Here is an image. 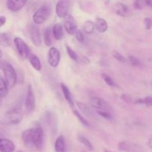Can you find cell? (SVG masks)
I'll return each mask as SVG.
<instances>
[{
    "label": "cell",
    "instance_id": "cell-13",
    "mask_svg": "<svg viewBox=\"0 0 152 152\" xmlns=\"http://www.w3.org/2000/svg\"><path fill=\"white\" fill-rule=\"evenodd\" d=\"M15 144L10 140L0 138V152H13L15 151Z\"/></svg>",
    "mask_w": 152,
    "mask_h": 152
},
{
    "label": "cell",
    "instance_id": "cell-30",
    "mask_svg": "<svg viewBox=\"0 0 152 152\" xmlns=\"http://www.w3.org/2000/svg\"><path fill=\"white\" fill-rule=\"evenodd\" d=\"M129 61L132 66L139 67L142 65L140 60L138 58L135 57V56H132V55L129 56Z\"/></svg>",
    "mask_w": 152,
    "mask_h": 152
},
{
    "label": "cell",
    "instance_id": "cell-38",
    "mask_svg": "<svg viewBox=\"0 0 152 152\" xmlns=\"http://www.w3.org/2000/svg\"><path fill=\"white\" fill-rule=\"evenodd\" d=\"M121 98L123 99V100L126 101V102H131V99H130L131 98H130V96H129V95L123 94V95H122V96H121Z\"/></svg>",
    "mask_w": 152,
    "mask_h": 152
},
{
    "label": "cell",
    "instance_id": "cell-24",
    "mask_svg": "<svg viewBox=\"0 0 152 152\" xmlns=\"http://www.w3.org/2000/svg\"><path fill=\"white\" fill-rule=\"evenodd\" d=\"M83 31L88 34H93L95 28V23L93 22L91 20H88L86 21L83 24Z\"/></svg>",
    "mask_w": 152,
    "mask_h": 152
},
{
    "label": "cell",
    "instance_id": "cell-37",
    "mask_svg": "<svg viewBox=\"0 0 152 152\" xmlns=\"http://www.w3.org/2000/svg\"><path fill=\"white\" fill-rule=\"evenodd\" d=\"M6 21H7V19H6V17L4 16H0V28H1V26H3V25L5 24Z\"/></svg>",
    "mask_w": 152,
    "mask_h": 152
},
{
    "label": "cell",
    "instance_id": "cell-10",
    "mask_svg": "<svg viewBox=\"0 0 152 152\" xmlns=\"http://www.w3.org/2000/svg\"><path fill=\"white\" fill-rule=\"evenodd\" d=\"M25 106L27 111H29V112L32 111L35 108V96H34L31 85H28V86L26 97H25Z\"/></svg>",
    "mask_w": 152,
    "mask_h": 152
},
{
    "label": "cell",
    "instance_id": "cell-45",
    "mask_svg": "<svg viewBox=\"0 0 152 152\" xmlns=\"http://www.w3.org/2000/svg\"><path fill=\"white\" fill-rule=\"evenodd\" d=\"M19 152H22V151H19Z\"/></svg>",
    "mask_w": 152,
    "mask_h": 152
},
{
    "label": "cell",
    "instance_id": "cell-23",
    "mask_svg": "<svg viewBox=\"0 0 152 152\" xmlns=\"http://www.w3.org/2000/svg\"><path fill=\"white\" fill-rule=\"evenodd\" d=\"M8 86L6 83L5 80L0 77V96L4 98L8 93Z\"/></svg>",
    "mask_w": 152,
    "mask_h": 152
},
{
    "label": "cell",
    "instance_id": "cell-9",
    "mask_svg": "<svg viewBox=\"0 0 152 152\" xmlns=\"http://www.w3.org/2000/svg\"><path fill=\"white\" fill-rule=\"evenodd\" d=\"M64 27L68 34H75L76 31H77V25L76 20L71 15L68 14L64 18Z\"/></svg>",
    "mask_w": 152,
    "mask_h": 152
},
{
    "label": "cell",
    "instance_id": "cell-2",
    "mask_svg": "<svg viewBox=\"0 0 152 152\" xmlns=\"http://www.w3.org/2000/svg\"><path fill=\"white\" fill-rule=\"evenodd\" d=\"M23 115L19 110L12 108L4 114L2 122L7 125H16L22 122Z\"/></svg>",
    "mask_w": 152,
    "mask_h": 152
},
{
    "label": "cell",
    "instance_id": "cell-28",
    "mask_svg": "<svg viewBox=\"0 0 152 152\" xmlns=\"http://www.w3.org/2000/svg\"><path fill=\"white\" fill-rule=\"evenodd\" d=\"M73 112H74V115L76 116V117L78 119L79 121H80L82 124L84 125L85 126H87V127H88V126H90L88 123V122L87 121V120H86V118H84V117L82 116V114H80L78 111H77V110H74V111H73Z\"/></svg>",
    "mask_w": 152,
    "mask_h": 152
},
{
    "label": "cell",
    "instance_id": "cell-44",
    "mask_svg": "<svg viewBox=\"0 0 152 152\" xmlns=\"http://www.w3.org/2000/svg\"><path fill=\"white\" fill-rule=\"evenodd\" d=\"M151 86H152V83H151Z\"/></svg>",
    "mask_w": 152,
    "mask_h": 152
},
{
    "label": "cell",
    "instance_id": "cell-17",
    "mask_svg": "<svg viewBox=\"0 0 152 152\" xmlns=\"http://www.w3.org/2000/svg\"><path fill=\"white\" fill-rule=\"evenodd\" d=\"M60 86L61 88H62V94H63L64 97L65 98L66 101L68 102V104H69L71 107H74V101H73L72 96H71V94L69 88L67 87L66 85H65L62 83L60 84Z\"/></svg>",
    "mask_w": 152,
    "mask_h": 152
},
{
    "label": "cell",
    "instance_id": "cell-19",
    "mask_svg": "<svg viewBox=\"0 0 152 152\" xmlns=\"http://www.w3.org/2000/svg\"><path fill=\"white\" fill-rule=\"evenodd\" d=\"M29 61L31 65H32L33 68L37 71H40L42 70V64L39 60V58L35 54H30Z\"/></svg>",
    "mask_w": 152,
    "mask_h": 152
},
{
    "label": "cell",
    "instance_id": "cell-25",
    "mask_svg": "<svg viewBox=\"0 0 152 152\" xmlns=\"http://www.w3.org/2000/svg\"><path fill=\"white\" fill-rule=\"evenodd\" d=\"M10 45V36L5 33L0 32V45L7 47Z\"/></svg>",
    "mask_w": 152,
    "mask_h": 152
},
{
    "label": "cell",
    "instance_id": "cell-12",
    "mask_svg": "<svg viewBox=\"0 0 152 152\" xmlns=\"http://www.w3.org/2000/svg\"><path fill=\"white\" fill-rule=\"evenodd\" d=\"M27 1L28 0H7L6 5L10 11L17 12L25 5Z\"/></svg>",
    "mask_w": 152,
    "mask_h": 152
},
{
    "label": "cell",
    "instance_id": "cell-15",
    "mask_svg": "<svg viewBox=\"0 0 152 152\" xmlns=\"http://www.w3.org/2000/svg\"><path fill=\"white\" fill-rule=\"evenodd\" d=\"M55 152H65L66 145H65V140L62 135L58 137L55 141L54 144Z\"/></svg>",
    "mask_w": 152,
    "mask_h": 152
},
{
    "label": "cell",
    "instance_id": "cell-41",
    "mask_svg": "<svg viewBox=\"0 0 152 152\" xmlns=\"http://www.w3.org/2000/svg\"><path fill=\"white\" fill-rule=\"evenodd\" d=\"M1 56H2V51H1V50L0 49V58H1Z\"/></svg>",
    "mask_w": 152,
    "mask_h": 152
},
{
    "label": "cell",
    "instance_id": "cell-36",
    "mask_svg": "<svg viewBox=\"0 0 152 152\" xmlns=\"http://www.w3.org/2000/svg\"><path fill=\"white\" fill-rule=\"evenodd\" d=\"M144 24H145V29L149 30L152 26V21L149 18H145V20H144Z\"/></svg>",
    "mask_w": 152,
    "mask_h": 152
},
{
    "label": "cell",
    "instance_id": "cell-14",
    "mask_svg": "<svg viewBox=\"0 0 152 152\" xmlns=\"http://www.w3.org/2000/svg\"><path fill=\"white\" fill-rule=\"evenodd\" d=\"M95 28L99 33H105L108 31V23L104 19L100 17H96L95 20Z\"/></svg>",
    "mask_w": 152,
    "mask_h": 152
},
{
    "label": "cell",
    "instance_id": "cell-8",
    "mask_svg": "<svg viewBox=\"0 0 152 152\" xmlns=\"http://www.w3.org/2000/svg\"><path fill=\"white\" fill-rule=\"evenodd\" d=\"M70 0H58L56 5V13L58 17L65 18L68 14Z\"/></svg>",
    "mask_w": 152,
    "mask_h": 152
},
{
    "label": "cell",
    "instance_id": "cell-39",
    "mask_svg": "<svg viewBox=\"0 0 152 152\" xmlns=\"http://www.w3.org/2000/svg\"><path fill=\"white\" fill-rule=\"evenodd\" d=\"M145 5L152 7V0H144Z\"/></svg>",
    "mask_w": 152,
    "mask_h": 152
},
{
    "label": "cell",
    "instance_id": "cell-27",
    "mask_svg": "<svg viewBox=\"0 0 152 152\" xmlns=\"http://www.w3.org/2000/svg\"><path fill=\"white\" fill-rule=\"evenodd\" d=\"M102 78L104 80V82L109 86H111V87H116L117 86L114 80L110 76H108V74H102Z\"/></svg>",
    "mask_w": 152,
    "mask_h": 152
},
{
    "label": "cell",
    "instance_id": "cell-22",
    "mask_svg": "<svg viewBox=\"0 0 152 152\" xmlns=\"http://www.w3.org/2000/svg\"><path fill=\"white\" fill-rule=\"evenodd\" d=\"M52 37H53V33H52V29L48 27V28H47L45 30L44 32V42L45 45L48 46V47L51 46L52 43H53Z\"/></svg>",
    "mask_w": 152,
    "mask_h": 152
},
{
    "label": "cell",
    "instance_id": "cell-26",
    "mask_svg": "<svg viewBox=\"0 0 152 152\" xmlns=\"http://www.w3.org/2000/svg\"><path fill=\"white\" fill-rule=\"evenodd\" d=\"M78 140L79 141L87 148V149H88L89 151H93V145H92V143L90 142V140H89L88 139H87V138L85 137H79Z\"/></svg>",
    "mask_w": 152,
    "mask_h": 152
},
{
    "label": "cell",
    "instance_id": "cell-43",
    "mask_svg": "<svg viewBox=\"0 0 152 152\" xmlns=\"http://www.w3.org/2000/svg\"><path fill=\"white\" fill-rule=\"evenodd\" d=\"M105 152H109V151H105Z\"/></svg>",
    "mask_w": 152,
    "mask_h": 152
},
{
    "label": "cell",
    "instance_id": "cell-42",
    "mask_svg": "<svg viewBox=\"0 0 152 152\" xmlns=\"http://www.w3.org/2000/svg\"><path fill=\"white\" fill-rule=\"evenodd\" d=\"M1 99H2V98H1V96H0V104H1Z\"/></svg>",
    "mask_w": 152,
    "mask_h": 152
},
{
    "label": "cell",
    "instance_id": "cell-29",
    "mask_svg": "<svg viewBox=\"0 0 152 152\" xmlns=\"http://www.w3.org/2000/svg\"><path fill=\"white\" fill-rule=\"evenodd\" d=\"M66 51H67V53H68V55L69 56V57L71 58L72 60L74 61L78 60V56H77V54L76 53V52L68 45H66Z\"/></svg>",
    "mask_w": 152,
    "mask_h": 152
},
{
    "label": "cell",
    "instance_id": "cell-40",
    "mask_svg": "<svg viewBox=\"0 0 152 152\" xmlns=\"http://www.w3.org/2000/svg\"><path fill=\"white\" fill-rule=\"evenodd\" d=\"M147 145H148V146L150 148H151L152 149V137L148 139V142H147Z\"/></svg>",
    "mask_w": 152,
    "mask_h": 152
},
{
    "label": "cell",
    "instance_id": "cell-35",
    "mask_svg": "<svg viewBox=\"0 0 152 152\" xmlns=\"http://www.w3.org/2000/svg\"><path fill=\"white\" fill-rule=\"evenodd\" d=\"M143 104L148 107H152V96H146L144 98Z\"/></svg>",
    "mask_w": 152,
    "mask_h": 152
},
{
    "label": "cell",
    "instance_id": "cell-6",
    "mask_svg": "<svg viewBox=\"0 0 152 152\" xmlns=\"http://www.w3.org/2000/svg\"><path fill=\"white\" fill-rule=\"evenodd\" d=\"M60 52L55 47H51L48 50V62L52 68H56L60 62Z\"/></svg>",
    "mask_w": 152,
    "mask_h": 152
},
{
    "label": "cell",
    "instance_id": "cell-32",
    "mask_svg": "<svg viewBox=\"0 0 152 152\" xmlns=\"http://www.w3.org/2000/svg\"><path fill=\"white\" fill-rule=\"evenodd\" d=\"M96 113L99 114V116H101L103 118L106 119V120H111V115L108 111L106 110H97Z\"/></svg>",
    "mask_w": 152,
    "mask_h": 152
},
{
    "label": "cell",
    "instance_id": "cell-11",
    "mask_svg": "<svg viewBox=\"0 0 152 152\" xmlns=\"http://www.w3.org/2000/svg\"><path fill=\"white\" fill-rule=\"evenodd\" d=\"M90 105H91L92 108L96 110H106V111H108V104L102 98L97 97V96H92L90 98Z\"/></svg>",
    "mask_w": 152,
    "mask_h": 152
},
{
    "label": "cell",
    "instance_id": "cell-21",
    "mask_svg": "<svg viewBox=\"0 0 152 152\" xmlns=\"http://www.w3.org/2000/svg\"><path fill=\"white\" fill-rule=\"evenodd\" d=\"M77 105L79 109L83 112V114H84L86 117H91L93 112H92V110L90 107L88 105H86V103H83L81 102H77Z\"/></svg>",
    "mask_w": 152,
    "mask_h": 152
},
{
    "label": "cell",
    "instance_id": "cell-3",
    "mask_svg": "<svg viewBox=\"0 0 152 152\" xmlns=\"http://www.w3.org/2000/svg\"><path fill=\"white\" fill-rule=\"evenodd\" d=\"M50 14V7L48 4L40 7L33 15V21L36 25H42L48 19Z\"/></svg>",
    "mask_w": 152,
    "mask_h": 152
},
{
    "label": "cell",
    "instance_id": "cell-16",
    "mask_svg": "<svg viewBox=\"0 0 152 152\" xmlns=\"http://www.w3.org/2000/svg\"><path fill=\"white\" fill-rule=\"evenodd\" d=\"M52 33H53V36L55 39L58 40V41L62 40L64 36L63 28H62V25L59 23L55 24L52 28Z\"/></svg>",
    "mask_w": 152,
    "mask_h": 152
},
{
    "label": "cell",
    "instance_id": "cell-31",
    "mask_svg": "<svg viewBox=\"0 0 152 152\" xmlns=\"http://www.w3.org/2000/svg\"><path fill=\"white\" fill-rule=\"evenodd\" d=\"M113 56L115 59L118 60L119 62H127V59H126L125 56H123L121 53H120L119 52L117 51H114L112 53Z\"/></svg>",
    "mask_w": 152,
    "mask_h": 152
},
{
    "label": "cell",
    "instance_id": "cell-34",
    "mask_svg": "<svg viewBox=\"0 0 152 152\" xmlns=\"http://www.w3.org/2000/svg\"><path fill=\"white\" fill-rule=\"evenodd\" d=\"M75 36H76V39H77V41L79 42H84V40H85V37L83 35V32H82L80 30H77L75 33Z\"/></svg>",
    "mask_w": 152,
    "mask_h": 152
},
{
    "label": "cell",
    "instance_id": "cell-7",
    "mask_svg": "<svg viewBox=\"0 0 152 152\" xmlns=\"http://www.w3.org/2000/svg\"><path fill=\"white\" fill-rule=\"evenodd\" d=\"M29 34L33 44L37 47H40L42 45L41 33L35 23L30 25Z\"/></svg>",
    "mask_w": 152,
    "mask_h": 152
},
{
    "label": "cell",
    "instance_id": "cell-33",
    "mask_svg": "<svg viewBox=\"0 0 152 152\" xmlns=\"http://www.w3.org/2000/svg\"><path fill=\"white\" fill-rule=\"evenodd\" d=\"M145 5V4L144 0H135L134 2V7L137 10H141V9L143 8Z\"/></svg>",
    "mask_w": 152,
    "mask_h": 152
},
{
    "label": "cell",
    "instance_id": "cell-18",
    "mask_svg": "<svg viewBox=\"0 0 152 152\" xmlns=\"http://www.w3.org/2000/svg\"><path fill=\"white\" fill-rule=\"evenodd\" d=\"M118 148L120 151L129 152L134 151L137 150L136 145L131 143L129 142H127V141H123V142H120L118 145Z\"/></svg>",
    "mask_w": 152,
    "mask_h": 152
},
{
    "label": "cell",
    "instance_id": "cell-5",
    "mask_svg": "<svg viewBox=\"0 0 152 152\" xmlns=\"http://www.w3.org/2000/svg\"><path fill=\"white\" fill-rule=\"evenodd\" d=\"M16 50L22 59H26L30 56V49L25 42L20 37H16L13 40Z\"/></svg>",
    "mask_w": 152,
    "mask_h": 152
},
{
    "label": "cell",
    "instance_id": "cell-4",
    "mask_svg": "<svg viewBox=\"0 0 152 152\" xmlns=\"http://www.w3.org/2000/svg\"><path fill=\"white\" fill-rule=\"evenodd\" d=\"M3 73H4V80L8 86L9 88H12L16 85L17 81V74L16 71L10 64L5 63L3 65Z\"/></svg>",
    "mask_w": 152,
    "mask_h": 152
},
{
    "label": "cell",
    "instance_id": "cell-1",
    "mask_svg": "<svg viewBox=\"0 0 152 152\" xmlns=\"http://www.w3.org/2000/svg\"><path fill=\"white\" fill-rule=\"evenodd\" d=\"M22 140L25 146L34 147L38 150H42L44 145L45 134L41 127H35L27 129L22 133Z\"/></svg>",
    "mask_w": 152,
    "mask_h": 152
},
{
    "label": "cell",
    "instance_id": "cell-20",
    "mask_svg": "<svg viewBox=\"0 0 152 152\" xmlns=\"http://www.w3.org/2000/svg\"><path fill=\"white\" fill-rule=\"evenodd\" d=\"M114 10L116 13L120 16H126L129 13V8L127 5L123 3H117L114 7Z\"/></svg>",
    "mask_w": 152,
    "mask_h": 152
}]
</instances>
